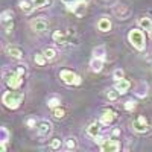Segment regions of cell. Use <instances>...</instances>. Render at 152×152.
Segmentation results:
<instances>
[{"label":"cell","mask_w":152,"mask_h":152,"mask_svg":"<svg viewBox=\"0 0 152 152\" xmlns=\"http://www.w3.org/2000/svg\"><path fill=\"white\" fill-rule=\"evenodd\" d=\"M23 94L18 93V91H6L3 94V104L11 108V110H17L21 104V100H23Z\"/></svg>","instance_id":"cell-1"},{"label":"cell","mask_w":152,"mask_h":152,"mask_svg":"<svg viewBox=\"0 0 152 152\" xmlns=\"http://www.w3.org/2000/svg\"><path fill=\"white\" fill-rule=\"evenodd\" d=\"M23 75H24V67L20 66L15 72H12L6 76V84L9 85V88H12V90H17V88L21 85L23 82Z\"/></svg>","instance_id":"cell-2"},{"label":"cell","mask_w":152,"mask_h":152,"mask_svg":"<svg viewBox=\"0 0 152 152\" xmlns=\"http://www.w3.org/2000/svg\"><path fill=\"white\" fill-rule=\"evenodd\" d=\"M128 38H129V43H131L137 50H143V49H145V46H146V43H145V35H143V32H142L140 29H131Z\"/></svg>","instance_id":"cell-3"},{"label":"cell","mask_w":152,"mask_h":152,"mask_svg":"<svg viewBox=\"0 0 152 152\" xmlns=\"http://www.w3.org/2000/svg\"><path fill=\"white\" fill-rule=\"evenodd\" d=\"M59 78L64 81L67 85H79V84L82 82L81 76H78L76 73H73L72 70H61Z\"/></svg>","instance_id":"cell-4"},{"label":"cell","mask_w":152,"mask_h":152,"mask_svg":"<svg viewBox=\"0 0 152 152\" xmlns=\"http://www.w3.org/2000/svg\"><path fill=\"white\" fill-rule=\"evenodd\" d=\"M132 128H134V131H137V132H146L148 128H149L146 117H145V116H138V117L132 122Z\"/></svg>","instance_id":"cell-5"},{"label":"cell","mask_w":152,"mask_h":152,"mask_svg":"<svg viewBox=\"0 0 152 152\" xmlns=\"http://www.w3.org/2000/svg\"><path fill=\"white\" fill-rule=\"evenodd\" d=\"M120 149V143L116 140H102L100 143V151L104 152H117Z\"/></svg>","instance_id":"cell-6"},{"label":"cell","mask_w":152,"mask_h":152,"mask_svg":"<svg viewBox=\"0 0 152 152\" xmlns=\"http://www.w3.org/2000/svg\"><path fill=\"white\" fill-rule=\"evenodd\" d=\"M69 11H72L75 15L82 17V15L85 14V11H87V5H85L84 0H81V2H78V3H75V5L69 6Z\"/></svg>","instance_id":"cell-7"},{"label":"cell","mask_w":152,"mask_h":152,"mask_svg":"<svg viewBox=\"0 0 152 152\" xmlns=\"http://www.w3.org/2000/svg\"><path fill=\"white\" fill-rule=\"evenodd\" d=\"M129 87H131V82L122 78V79H117V82L114 84V90H117L120 94H123L129 90Z\"/></svg>","instance_id":"cell-8"},{"label":"cell","mask_w":152,"mask_h":152,"mask_svg":"<svg viewBox=\"0 0 152 152\" xmlns=\"http://www.w3.org/2000/svg\"><path fill=\"white\" fill-rule=\"evenodd\" d=\"M31 28H32L35 32H44V31L47 29V21L43 20V18L32 20V21H31Z\"/></svg>","instance_id":"cell-9"},{"label":"cell","mask_w":152,"mask_h":152,"mask_svg":"<svg viewBox=\"0 0 152 152\" xmlns=\"http://www.w3.org/2000/svg\"><path fill=\"white\" fill-rule=\"evenodd\" d=\"M38 134H40V137H49L52 134V125L49 122H41L38 125Z\"/></svg>","instance_id":"cell-10"},{"label":"cell","mask_w":152,"mask_h":152,"mask_svg":"<svg viewBox=\"0 0 152 152\" xmlns=\"http://www.w3.org/2000/svg\"><path fill=\"white\" fill-rule=\"evenodd\" d=\"M90 67L94 73H99V72H102L104 69V59H100V58H96L93 56V59L90 61Z\"/></svg>","instance_id":"cell-11"},{"label":"cell","mask_w":152,"mask_h":152,"mask_svg":"<svg viewBox=\"0 0 152 152\" xmlns=\"http://www.w3.org/2000/svg\"><path fill=\"white\" fill-rule=\"evenodd\" d=\"M114 117H116V113L111 111V110H107V111H104L102 116H100V123H104V125H110V123L114 120Z\"/></svg>","instance_id":"cell-12"},{"label":"cell","mask_w":152,"mask_h":152,"mask_svg":"<svg viewBox=\"0 0 152 152\" xmlns=\"http://www.w3.org/2000/svg\"><path fill=\"white\" fill-rule=\"evenodd\" d=\"M97 29H99L100 32H108V31L111 29V21H110V18H107V17L100 18V20L97 21Z\"/></svg>","instance_id":"cell-13"},{"label":"cell","mask_w":152,"mask_h":152,"mask_svg":"<svg viewBox=\"0 0 152 152\" xmlns=\"http://www.w3.org/2000/svg\"><path fill=\"white\" fill-rule=\"evenodd\" d=\"M53 41H56L58 44H67L69 40H67V35L64 32H61V31H55L53 32Z\"/></svg>","instance_id":"cell-14"},{"label":"cell","mask_w":152,"mask_h":152,"mask_svg":"<svg viewBox=\"0 0 152 152\" xmlns=\"http://www.w3.org/2000/svg\"><path fill=\"white\" fill-rule=\"evenodd\" d=\"M6 53L11 56V58H15V59H20L21 58V50L18 49V47H14V46H9L8 49H6Z\"/></svg>","instance_id":"cell-15"},{"label":"cell","mask_w":152,"mask_h":152,"mask_svg":"<svg viewBox=\"0 0 152 152\" xmlns=\"http://www.w3.org/2000/svg\"><path fill=\"white\" fill-rule=\"evenodd\" d=\"M32 5H34V3H32ZM32 5H31L29 2H26V0H21V2L18 3L20 9L24 12V14H31V12L34 11V8H35V6H32Z\"/></svg>","instance_id":"cell-16"},{"label":"cell","mask_w":152,"mask_h":152,"mask_svg":"<svg viewBox=\"0 0 152 152\" xmlns=\"http://www.w3.org/2000/svg\"><path fill=\"white\" fill-rule=\"evenodd\" d=\"M99 129H100V128H99L97 123H91V125L87 128V134L90 135V137H93V138H96V137L99 135Z\"/></svg>","instance_id":"cell-17"},{"label":"cell","mask_w":152,"mask_h":152,"mask_svg":"<svg viewBox=\"0 0 152 152\" xmlns=\"http://www.w3.org/2000/svg\"><path fill=\"white\" fill-rule=\"evenodd\" d=\"M105 55H107V50H105V47H104V46L94 47V50H93V56L100 58V59H105Z\"/></svg>","instance_id":"cell-18"},{"label":"cell","mask_w":152,"mask_h":152,"mask_svg":"<svg viewBox=\"0 0 152 152\" xmlns=\"http://www.w3.org/2000/svg\"><path fill=\"white\" fill-rule=\"evenodd\" d=\"M138 24L143 28V29H146V31H149L151 28H152V20L149 18V17H142L140 20H138Z\"/></svg>","instance_id":"cell-19"},{"label":"cell","mask_w":152,"mask_h":152,"mask_svg":"<svg viewBox=\"0 0 152 152\" xmlns=\"http://www.w3.org/2000/svg\"><path fill=\"white\" fill-rule=\"evenodd\" d=\"M12 11H3L2 12V21H3V24L5 23H11L12 21Z\"/></svg>","instance_id":"cell-20"},{"label":"cell","mask_w":152,"mask_h":152,"mask_svg":"<svg viewBox=\"0 0 152 152\" xmlns=\"http://www.w3.org/2000/svg\"><path fill=\"white\" fill-rule=\"evenodd\" d=\"M46 59H47V58H46L44 53H37V55H35V62H37L38 66H44V64H46Z\"/></svg>","instance_id":"cell-21"},{"label":"cell","mask_w":152,"mask_h":152,"mask_svg":"<svg viewBox=\"0 0 152 152\" xmlns=\"http://www.w3.org/2000/svg\"><path fill=\"white\" fill-rule=\"evenodd\" d=\"M0 134H2V137H0V143H8L9 140V132L6 128H2L0 129Z\"/></svg>","instance_id":"cell-22"},{"label":"cell","mask_w":152,"mask_h":152,"mask_svg":"<svg viewBox=\"0 0 152 152\" xmlns=\"http://www.w3.org/2000/svg\"><path fill=\"white\" fill-rule=\"evenodd\" d=\"M43 53L46 55V58H47V59H53V58H55V55H56L55 49H52V47H47V49H44V52H43Z\"/></svg>","instance_id":"cell-23"},{"label":"cell","mask_w":152,"mask_h":152,"mask_svg":"<svg viewBox=\"0 0 152 152\" xmlns=\"http://www.w3.org/2000/svg\"><path fill=\"white\" fill-rule=\"evenodd\" d=\"M59 104H61V100L58 97H52V99H49V102H47L49 108H56V107H59Z\"/></svg>","instance_id":"cell-24"},{"label":"cell","mask_w":152,"mask_h":152,"mask_svg":"<svg viewBox=\"0 0 152 152\" xmlns=\"http://www.w3.org/2000/svg\"><path fill=\"white\" fill-rule=\"evenodd\" d=\"M32 3L35 8H44L49 3V0H32Z\"/></svg>","instance_id":"cell-25"},{"label":"cell","mask_w":152,"mask_h":152,"mask_svg":"<svg viewBox=\"0 0 152 152\" xmlns=\"http://www.w3.org/2000/svg\"><path fill=\"white\" fill-rule=\"evenodd\" d=\"M64 114H66L64 110H61L59 107H56V108L53 110V116H55L56 119H62V117H64Z\"/></svg>","instance_id":"cell-26"},{"label":"cell","mask_w":152,"mask_h":152,"mask_svg":"<svg viewBox=\"0 0 152 152\" xmlns=\"http://www.w3.org/2000/svg\"><path fill=\"white\" fill-rule=\"evenodd\" d=\"M135 108V102L132 99H129V100H126L125 102V110H128V111H132Z\"/></svg>","instance_id":"cell-27"},{"label":"cell","mask_w":152,"mask_h":152,"mask_svg":"<svg viewBox=\"0 0 152 152\" xmlns=\"http://www.w3.org/2000/svg\"><path fill=\"white\" fill-rule=\"evenodd\" d=\"M66 146H67V149H75L76 148V142H75V138H67L66 140Z\"/></svg>","instance_id":"cell-28"},{"label":"cell","mask_w":152,"mask_h":152,"mask_svg":"<svg viewBox=\"0 0 152 152\" xmlns=\"http://www.w3.org/2000/svg\"><path fill=\"white\" fill-rule=\"evenodd\" d=\"M50 148L52 149H59L61 148V140L59 138H53V140L50 142Z\"/></svg>","instance_id":"cell-29"},{"label":"cell","mask_w":152,"mask_h":152,"mask_svg":"<svg viewBox=\"0 0 152 152\" xmlns=\"http://www.w3.org/2000/svg\"><path fill=\"white\" fill-rule=\"evenodd\" d=\"M113 76H114V79H122L123 78V70L122 69H116L114 73H113Z\"/></svg>","instance_id":"cell-30"},{"label":"cell","mask_w":152,"mask_h":152,"mask_svg":"<svg viewBox=\"0 0 152 152\" xmlns=\"http://www.w3.org/2000/svg\"><path fill=\"white\" fill-rule=\"evenodd\" d=\"M119 94H120V93H119L117 90H116V91H108V93H107V96H108V99H110V100H116Z\"/></svg>","instance_id":"cell-31"},{"label":"cell","mask_w":152,"mask_h":152,"mask_svg":"<svg viewBox=\"0 0 152 152\" xmlns=\"http://www.w3.org/2000/svg\"><path fill=\"white\" fill-rule=\"evenodd\" d=\"M64 5H67V6H72V5H75V3H78V2H81V0H61Z\"/></svg>","instance_id":"cell-32"},{"label":"cell","mask_w":152,"mask_h":152,"mask_svg":"<svg viewBox=\"0 0 152 152\" xmlns=\"http://www.w3.org/2000/svg\"><path fill=\"white\" fill-rule=\"evenodd\" d=\"M28 126L34 128V126H35V120H34V119H29V120H28Z\"/></svg>","instance_id":"cell-33"},{"label":"cell","mask_w":152,"mask_h":152,"mask_svg":"<svg viewBox=\"0 0 152 152\" xmlns=\"http://www.w3.org/2000/svg\"><path fill=\"white\" fill-rule=\"evenodd\" d=\"M149 37H151V40H152V28L149 29Z\"/></svg>","instance_id":"cell-34"}]
</instances>
